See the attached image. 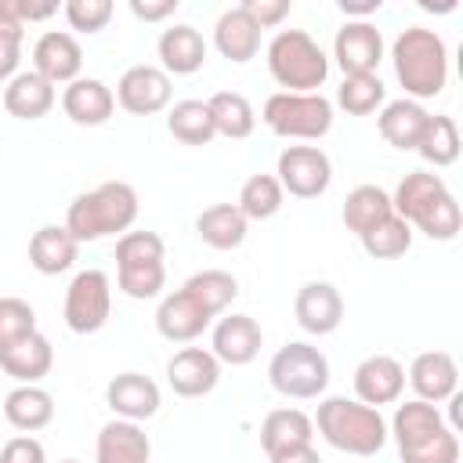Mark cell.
Here are the masks:
<instances>
[{"mask_svg":"<svg viewBox=\"0 0 463 463\" xmlns=\"http://www.w3.org/2000/svg\"><path fill=\"white\" fill-rule=\"evenodd\" d=\"M137 192L127 181H105L83 195H76L65 210V228L69 235L83 246V242H98L109 235H123L130 232V224L137 221Z\"/></svg>","mask_w":463,"mask_h":463,"instance_id":"1","label":"cell"},{"mask_svg":"<svg viewBox=\"0 0 463 463\" xmlns=\"http://www.w3.org/2000/svg\"><path fill=\"white\" fill-rule=\"evenodd\" d=\"M311 423L326 445H333L336 452H347V456H376L391 438L380 409H373L358 398H344V394L322 398Z\"/></svg>","mask_w":463,"mask_h":463,"instance_id":"2","label":"cell"},{"mask_svg":"<svg viewBox=\"0 0 463 463\" xmlns=\"http://www.w3.org/2000/svg\"><path fill=\"white\" fill-rule=\"evenodd\" d=\"M391 61L398 83L405 87V98L412 101L438 98L449 83V47L434 29L423 25L402 29L398 40L391 43Z\"/></svg>","mask_w":463,"mask_h":463,"instance_id":"3","label":"cell"},{"mask_svg":"<svg viewBox=\"0 0 463 463\" xmlns=\"http://www.w3.org/2000/svg\"><path fill=\"white\" fill-rule=\"evenodd\" d=\"M268 72L289 94H315L329 76V58L304 29H279L268 43Z\"/></svg>","mask_w":463,"mask_h":463,"instance_id":"4","label":"cell"},{"mask_svg":"<svg viewBox=\"0 0 463 463\" xmlns=\"http://www.w3.org/2000/svg\"><path fill=\"white\" fill-rule=\"evenodd\" d=\"M116 286L130 300H152L166 286V246L156 232H123L116 239Z\"/></svg>","mask_w":463,"mask_h":463,"instance_id":"5","label":"cell"},{"mask_svg":"<svg viewBox=\"0 0 463 463\" xmlns=\"http://www.w3.org/2000/svg\"><path fill=\"white\" fill-rule=\"evenodd\" d=\"M268 380L282 398H318L329 387V358L307 340H289L271 354Z\"/></svg>","mask_w":463,"mask_h":463,"instance_id":"6","label":"cell"},{"mask_svg":"<svg viewBox=\"0 0 463 463\" xmlns=\"http://www.w3.org/2000/svg\"><path fill=\"white\" fill-rule=\"evenodd\" d=\"M264 127L279 137H297V141H318L333 130V101L315 94H289L279 90L264 101L260 112Z\"/></svg>","mask_w":463,"mask_h":463,"instance_id":"7","label":"cell"},{"mask_svg":"<svg viewBox=\"0 0 463 463\" xmlns=\"http://www.w3.org/2000/svg\"><path fill=\"white\" fill-rule=\"evenodd\" d=\"M65 326L80 336L87 333H98L109 315H112V282L101 268H87V271H76L69 289H65Z\"/></svg>","mask_w":463,"mask_h":463,"instance_id":"8","label":"cell"},{"mask_svg":"<svg viewBox=\"0 0 463 463\" xmlns=\"http://www.w3.org/2000/svg\"><path fill=\"white\" fill-rule=\"evenodd\" d=\"M275 177L293 199H318L333 184V163L318 145H286L279 152Z\"/></svg>","mask_w":463,"mask_h":463,"instance_id":"9","label":"cell"},{"mask_svg":"<svg viewBox=\"0 0 463 463\" xmlns=\"http://www.w3.org/2000/svg\"><path fill=\"white\" fill-rule=\"evenodd\" d=\"M170 76L159 65H130L116 83V101L130 116H156L170 109Z\"/></svg>","mask_w":463,"mask_h":463,"instance_id":"10","label":"cell"},{"mask_svg":"<svg viewBox=\"0 0 463 463\" xmlns=\"http://www.w3.org/2000/svg\"><path fill=\"white\" fill-rule=\"evenodd\" d=\"M333 58L344 69V76H362L376 72L383 61V36L373 22H344L333 40Z\"/></svg>","mask_w":463,"mask_h":463,"instance_id":"11","label":"cell"},{"mask_svg":"<svg viewBox=\"0 0 463 463\" xmlns=\"http://www.w3.org/2000/svg\"><path fill=\"white\" fill-rule=\"evenodd\" d=\"M293 315L304 333L329 336L344 322V297L333 282H304L293 297Z\"/></svg>","mask_w":463,"mask_h":463,"instance_id":"12","label":"cell"},{"mask_svg":"<svg viewBox=\"0 0 463 463\" xmlns=\"http://www.w3.org/2000/svg\"><path fill=\"white\" fill-rule=\"evenodd\" d=\"M264 347V333L253 315H224L210 333V354L221 365H250Z\"/></svg>","mask_w":463,"mask_h":463,"instance_id":"13","label":"cell"},{"mask_svg":"<svg viewBox=\"0 0 463 463\" xmlns=\"http://www.w3.org/2000/svg\"><path fill=\"white\" fill-rule=\"evenodd\" d=\"M105 405L116 412V420L141 423V420H152L159 412L163 394H159V383L152 376H145V373H119L105 387Z\"/></svg>","mask_w":463,"mask_h":463,"instance_id":"14","label":"cell"},{"mask_svg":"<svg viewBox=\"0 0 463 463\" xmlns=\"http://www.w3.org/2000/svg\"><path fill=\"white\" fill-rule=\"evenodd\" d=\"M83 69V47L72 33L65 29H47L36 43H33V72H40L43 80L58 83H72L80 80Z\"/></svg>","mask_w":463,"mask_h":463,"instance_id":"15","label":"cell"},{"mask_svg":"<svg viewBox=\"0 0 463 463\" xmlns=\"http://www.w3.org/2000/svg\"><path fill=\"white\" fill-rule=\"evenodd\" d=\"M213 322V315L188 293V289H174L159 300L156 307V329L163 340L170 344H192L195 336L206 333V326Z\"/></svg>","mask_w":463,"mask_h":463,"instance_id":"16","label":"cell"},{"mask_svg":"<svg viewBox=\"0 0 463 463\" xmlns=\"http://www.w3.org/2000/svg\"><path fill=\"white\" fill-rule=\"evenodd\" d=\"M405 391V365L391 354H369L354 365V398L380 409L394 405Z\"/></svg>","mask_w":463,"mask_h":463,"instance_id":"17","label":"cell"},{"mask_svg":"<svg viewBox=\"0 0 463 463\" xmlns=\"http://www.w3.org/2000/svg\"><path fill=\"white\" fill-rule=\"evenodd\" d=\"M166 383L181 398H203L221 383V362L206 347H181L166 362Z\"/></svg>","mask_w":463,"mask_h":463,"instance_id":"18","label":"cell"},{"mask_svg":"<svg viewBox=\"0 0 463 463\" xmlns=\"http://www.w3.org/2000/svg\"><path fill=\"white\" fill-rule=\"evenodd\" d=\"M405 380H409V387L416 391L420 402L438 405V402H449L456 394V387H459V365H456V358L449 351H423V354L412 358Z\"/></svg>","mask_w":463,"mask_h":463,"instance_id":"19","label":"cell"},{"mask_svg":"<svg viewBox=\"0 0 463 463\" xmlns=\"http://www.w3.org/2000/svg\"><path fill=\"white\" fill-rule=\"evenodd\" d=\"M61 109L76 127H101L112 119L116 112V94L109 83L94 80V76H80L72 83H65L61 90Z\"/></svg>","mask_w":463,"mask_h":463,"instance_id":"20","label":"cell"},{"mask_svg":"<svg viewBox=\"0 0 463 463\" xmlns=\"http://www.w3.org/2000/svg\"><path fill=\"white\" fill-rule=\"evenodd\" d=\"M156 54H159V69L166 76H192L206 61V40L195 25L181 22V25H170V29L159 33Z\"/></svg>","mask_w":463,"mask_h":463,"instance_id":"21","label":"cell"},{"mask_svg":"<svg viewBox=\"0 0 463 463\" xmlns=\"http://www.w3.org/2000/svg\"><path fill=\"white\" fill-rule=\"evenodd\" d=\"M94 463H152V441L141 423L109 420L94 441Z\"/></svg>","mask_w":463,"mask_h":463,"instance_id":"22","label":"cell"},{"mask_svg":"<svg viewBox=\"0 0 463 463\" xmlns=\"http://www.w3.org/2000/svg\"><path fill=\"white\" fill-rule=\"evenodd\" d=\"M51 365H54V347L40 329L25 333L22 340L0 351V369L18 383H40L51 373Z\"/></svg>","mask_w":463,"mask_h":463,"instance_id":"23","label":"cell"},{"mask_svg":"<svg viewBox=\"0 0 463 463\" xmlns=\"http://www.w3.org/2000/svg\"><path fill=\"white\" fill-rule=\"evenodd\" d=\"M58 101V90L51 80H43L40 72L25 69L18 76L7 80L4 87V109L14 116V119H43Z\"/></svg>","mask_w":463,"mask_h":463,"instance_id":"24","label":"cell"},{"mask_svg":"<svg viewBox=\"0 0 463 463\" xmlns=\"http://www.w3.org/2000/svg\"><path fill=\"white\" fill-rule=\"evenodd\" d=\"M430 112L412 101V98H394V101H383L380 116H376V127H380V137L394 148H416L420 137H423V127H427Z\"/></svg>","mask_w":463,"mask_h":463,"instance_id":"25","label":"cell"},{"mask_svg":"<svg viewBox=\"0 0 463 463\" xmlns=\"http://www.w3.org/2000/svg\"><path fill=\"white\" fill-rule=\"evenodd\" d=\"M445 192H449V184H445L441 174H434V170H412V174H405V177L398 181V188H394V195H391V206H394V213L412 228Z\"/></svg>","mask_w":463,"mask_h":463,"instance_id":"26","label":"cell"},{"mask_svg":"<svg viewBox=\"0 0 463 463\" xmlns=\"http://www.w3.org/2000/svg\"><path fill=\"white\" fill-rule=\"evenodd\" d=\"M445 427H449V423L441 420L438 405L420 402V398H409V402H402V405L394 409V420H391V430H387V434H394L398 452H409V449H416V445L438 438Z\"/></svg>","mask_w":463,"mask_h":463,"instance_id":"27","label":"cell"},{"mask_svg":"<svg viewBox=\"0 0 463 463\" xmlns=\"http://www.w3.org/2000/svg\"><path fill=\"white\" fill-rule=\"evenodd\" d=\"M76 257H80V242L69 235L65 224H43L29 239V264L40 275H61L76 264Z\"/></svg>","mask_w":463,"mask_h":463,"instance_id":"28","label":"cell"},{"mask_svg":"<svg viewBox=\"0 0 463 463\" xmlns=\"http://www.w3.org/2000/svg\"><path fill=\"white\" fill-rule=\"evenodd\" d=\"M315 438V423L307 412L300 409H271L260 423V449L264 456H279V452H289V449H300V445H311Z\"/></svg>","mask_w":463,"mask_h":463,"instance_id":"29","label":"cell"},{"mask_svg":"<svg viewBox=\"0 0 463 463\" xmlns=\"http://www.w3.org/2000/svg\"><path fill=\"white\" fill-rule=\"evenodd\" d=\"M213 47L228 61L242 65V61L257 58V51H260V29H257V22L242 7H228L217 18V25H213Z\"/></svg>","mask_w":463,"mask_h":463,"instance_id":"30","label":"cell"},{"mask_svg":"<svg viewBox=\"0 0 463 463\" xmlns=\"http://www.w3.org/2000/svg\"><path fill=\"white\" fill-rule=\"evenodd\" d=\"M4 416L14 430L22 434H33V430H43L51 420H54V398L51 391H43L40 383H18L7 398H4Z\"/></svg>","mask_w":463,"mask_h":463,"instance_id":"31","label":"cell"},{"mask_svg":"<svg viewBox=\"0 0 463 463\" xmlns=\"http://www.w3.org/2000/svg\"><path fill=\"white\" fill-rule=\"evenodd\" d=\"M250 221L235 203H213L195 217V235L213 250H235L246 242Z\"/></svg>","mask_w":463,"mask_h":463,"instance_id":"32","label":"cell"},{"mask_svg":"<svg viewBox=\"0 0 463 463\" xmlns=\"http://www.w3.org/2000/svg\"><path fill=\"white\" fill-rule=\"evenodd\" d=\"M391 213H394L391 195H387L380 184H358V188H351L347 199H344V206H340L344 228L354 232L358 239H362L365 232H373L380 221H387Z\"/></svg>","mask_w":463,"mask_h":463,"instance_id":"33","label":"cell"},{"mask_svg":"<svg viewBox=\"0 0 463 463\" xmlns=\"http://www.w3.org/2000/svg\"><path fill=\"white\" fill-rule=\"evenodd\" d=\"M206 109H210V119H213V130L221 137H232V141H242L253 134L257 127V112L250 105L246 94L239 90H217L206 98Z\"/></svg>","mask_w":463,"mask_h":463,"instance_id":"34","label":"cell"},{"mask_svg":"<svg viewBox=\"0 0 463 463\" xmlns=\"http://www.w3.org/2000/svg\"><path fill=\"white\" fill-rule=\"evenodd\" d=\"M166 130H170V137L181 141V145H210V141L217 137L213 119H210V109H206V101H199V98L174 101L170 112H166Z\"/></svg>","mask_w":463,"mask_h":463,"instance_id":"35","label":"cell"},{"mask_svg":"<svg viewBox=\"0 0 463 463\" xmlns=\"http://www.w3.org/2000/svg\"><path fill=\"white\" fill-rule=\"evenodd\" d=\"M282 203H286V192H282L279 177L275 174H253V177L242 181L235 206L242 210L246 221H268L282 210Z\"/></svg>","mask_w":463,"mask_h":463,"instance_id":"36","label":"cell"},{"mask_svg":"<svg viewBox=\"0 0 463 463\" xmlns=\"http://www.w3.org/2000/svg\"><path fill=\"white\" fill-rule=\"evenodd\" d=\"M416 152L434 170L438 166H452L459 159V127H456V119L452 116H430L427 127H423V137H420Z\"/></svg>","mask_w":463,"mask_h":463,"instance_id":"37","label":"cell"},{"mask_svg":"<svg viewBox=\"0 0 463 463\" xmlns=\"http://www.w3.org/2000/svg\"><path fill=\"white\" fill-rule=\"evenodd\" d=\"M181 289H188L213 318L228 311V304L239 297V282L232 271H221V268H206V271H195Z\"/></svg>","mask_w":463,"mask_h":463,"instance_id":"38","label":"cell"},{"mask_svg":"<svg viewBox=\"0 0 463 463\" xmlns=\"http://www.w3.org/2000/svg\"><path fill=\"white\" fill-rule=\"evenodd\" d=\"M387 101V87L376 72H362V76H344V83L336 87V105L347 116H369L376 109H383Z\"/></svg>","mask_w":463,"mask_h":463,"instance_id":"39","label":"cell"},{"mask_svg":"<svg viewBox=\"0 0 463 463\" xmlns=\"http://www.w3.org/2000/svg\"><path fill=\"white\" fill-rule=\"evenodd\" d=\"M409 246H412V228L398 213H391L387 221H380L373 232L362 235V250L373 260H398L409 253Z\"/></svg>","mask_w":463,"mask_h":463,"instance_id":"40","label":"cell"},{"mask_svg":"<svg viewBox=\"0 0 463 463\" xmlns=\"http://www.w3.org/2000/svg\"><path fill=\"white\" fill-rule=\"evenodd\" d=\"M416 232H423L427 239H434V242H449V239H456L459 235V228H463V210H459V203H456V195L452 192H445L416 224H412Z\"/></svg>","mask_w":463,"mask_h":463,"instance_id":"41","label":"cell"},{"mask_svg":"<svg viewBox=\"0 0 463 463\" xmlns=\"http://www.w3.org/2000/svg\"><path fill=\"white\" fill-rule=\"evenodd\" d=\"M112 11H116L112 0H65V4H61L65 22H69L76 33H87V36L101 33V29L109 25Z\"/></svg>","mask_w":463,"mask_h":463,"instance_id":"42","label":"cell"},{"mask_svg":"<svg viewBox=\"0 0 463 463\" xmlns=\"http://www.w3.org/2000/svg\"><path fill=\"white\" fill-rule=\"evenodd\" d=\"M36 329V311L22 297H0V351Z\"/></svg>","mask_w":463,"mask_h":463,"instance_id":"43","label":"cell"},{"mask_svg":"<svg viewBox=\"0 0 463 463\" xmlns=\"http://www.w3.org/2000/svg\"><path fill=\"white\" fill-rule=\"evenodd\" d=\"M239 7L257 22V29H260V33H264V29L282 25V18H289V11H293V4H289V0H242Z\"/></svg>","mask_w":463,"mask_h":463,"instance_id":"44","label":"cell"},{"mask_svg":"<svg viewBox=\"0 0 463 463\" xmlns=\"http://www.w3.org/2000/svg\"><path fill=\"white\" fill-rule=\"evenodd\" d=\"M0 463H47V452L33 434H18L0 449Z\"/></svg>","mask_w":463,"mask_h":463,"instance_id":"45","label":"cell"},{"mask_svg":"<svg viewBox=\"0 0 463 463\" xmlns=\"http://www.w3.org/2000/svg\"><path fill=\"white\" fill-rule=\"evenodd\" d=\"M22 36L25 33H4L0 29V83H7L11 76H18V65H22Z\"/></svg>","mask_w":463,"mask_h":463,"instance_id":"46","label":"cell"},{"mask_svg":"<svg viewBox=\"0 0 463 463\" xmlns=\"http://www.w3.org/2000/svg\"><path fill=\"white\" fill-rule=\"evenodd\" d=\"M181 7V0H130V14L141 22H163Z\"/></svg>","mask_w":463,"mask_h":463,"instance_id":"47","label":"cell"},{"mask_svg":"<svg viewBox=\"0 0 463 463\" xmlns=\"http://www.w3.org/2000/svg\"><path fill=\"white\" fill-rule=\"evenodd\" d=\"M0 29H4V33H22V29H25L22 0H0Z\"/></svg>","mask_w":463,"mask_h":463,"instance_id":"48","label":"cell"},{"mask_svg":"<svg viewBox=\"0 0 463 463\" xmlns=\"http://www.w3.org/2000/svg\"><path fill=\"white\" fill-rule=\"evenodd\" d=\"M340 11L347 14V22H369V14L380 11V0H340Z\"/></svg>","mask_w":463,"mask_h":463,"instance_id":"49","label":"cell"},{"mask_svg":"<svg viewBox=\"0 0 463 463\" xmlns=\"http://www.w3.org/2000/svg\"><path fill=\"white\" fill-rule=\"evenodd\" d=\"M268 463H322V456H318L311 445H300V449H289V452L268 456Z\"/></svg>","mask_w":463,"mask_h":463,"instance_id":"50","label":"cell"},{"mask_svg":"<svg viewBox=\"0 0 463 463\" xmlns=\"http://www.w3.org/2000/svg\"><path fill=\"white\" fill-rule=\"evenodd\" d=\"M61 463H80V459H61Z\"/></svg>","mask_w":463,"mask_h":463,"instance_id":"51","label":"cell"}]
</instances>
